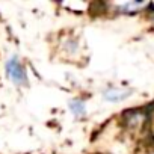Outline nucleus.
Instances as JSON below:
<instances>
[{"mask_svg": "<svg viewBox=\"0 0 154 154\" xmlns=\"http://www.w3.org/2000/svg\"><path fill=\"white\" fill-rule=\"evenodd\" d=\"M5 72H6V77L14 85H17V86H26L27 85L26 68L17 56L8 57V60L5 62Z\"/></svg>", "mask_w": 154, "mask_h": 154, "instance_id": "1", "label": "nucleus"}, {"mask_svg": "<svg viewBox=\"0 0 154 154\" xmlns=\"http://www.w3.org/2000/svg\"><path fill=\"white\" fill-rule=\"evenodd\" d=\"M128 95H130V91H128V89H125V88H118V86H109V88L103 92V98L107 100V101H112V103L122 101V100H125Z\"/></svg>", "mask_w": 154, "mask_h": 154, "instance_id": "2", "label": "nucleus"}, {"mask_svg": "<svg viewBox=\"0 0 154 154\" xmlns=\"http://www.w3.org/2000/svg\"><path fill=\"white\" fill-rule=\"evenodd\" d=\"M69 110L75 118H83L86 115V103L83 100H79V98L71 100L69 101Z\"/></svg>", "mask_w": 154, "mask_h": 154, "instance_id": "3", "label": "nucleus"}, {"mask_svg": "<svg viewBox=\"0 0 154 154\" xmlns=\"http://www.w3.org/2000/svg\"><path fill=\"white\" fill-rule=\"evenodd\" d=\"M145 3H124V5H119L121 9H124L125 12H137V9L143 8Z\"/></svg>", "mask_w": 154, "mask_h": 154, "instance_id": "4", "label": "nucleus"}]
</instances>
